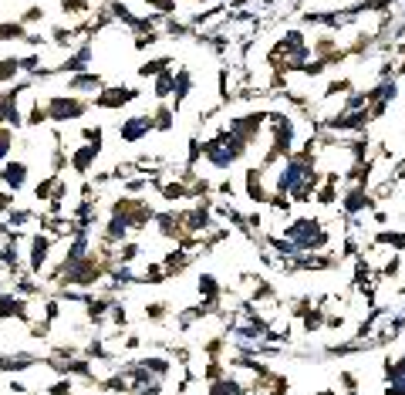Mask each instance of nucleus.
Here are the masks:
<instances>
[{
	"label": "nucleus",
	"instance_id": "1",
	"mask_svg": "<svg viewBox=\"0 0 405 395\" xmlns=\"http://www.w3.org/2000/svg\"><path fill=\"white\" fill-rule=\"evenodd\" d=\"M85 102L78 95H51V102L44 105L51 122H71V119H81L85 115Z\"/></svg>",
	"mask_w": 405,
	"mask_h": 395
},
{
	"label": "nucleus",
	"instance_id": "2",
	"mask_svg": "<svg viewBox=\"0 0 405 395\" xmlns=\"http://www.w3.org/2000/svg\"><path fill=\"white\" fill-rule=\"evenodd\" d=\"M152 129H155V125H152L149 115H132V119H126V122L119 125V135H122V142L135 146V142H139V139H146Z\"/></svg>",
	"mask_w": 405,
	"mask_h": 395
},
{
	"label": "nucleus",
	"instance_id": "3",
	"mask_svg": "<svg viewBox=\"0 0 405 395\" xmlns=\"http://www.w3.org/2000/svg\"><path fill=\"white\" fill-rule=\"evenodd\" d=\"M3 173H0V183L7 186V189H24V183H27V162L24 159H7L3 166H0Z\"/></svg>",
	"mask_w": 405,
	"mask_h": 395
},
{
	"label": "nucleus",
	"instance_id": "4",
	"mask_svg": "<svg viewBox=\"0 0 405 395\" xmlns=\"http://www.w3.org/2000/svg\"><path fill=\"white\" fill-rule=\"evenodd\" d=\"M48 254H51V237L34 234V237H31V254H27V267H31V274H41V270H44Z\"/></svg>",
	"mask_w": 405,
	"mask_h": 395
},
{
	"label": "nucleus",
	"instance_id": "5",
	"mask_svg": "<svg viewBox=\"0 0 405 395\" xmlns=\"http://www.w3.org/2000/svg\"><path fill=\"white\" fill-rule=\"evenodd\" d=\"M139 98V88H105L98 95V105L101 108H119V105H128Z\"/></svg>",
	"mask_w": 405,
	"mask_h": 395
},
{
	"label": "nucleus",
	"instance_id": "6",
	"mask_svg": "<svg viewBox=\"0 0 405 395\" xmlns=\"http://www.w3.org/2000/svg\"><path fill=\"white\" fill-rule=\"evenodd\" d=\"M98 152H101V149H95V146H81L75 156H71V169H75L78 176H85V173L92 169V162L98 159Z\"/></svg>",
	"mask_w": 405,
	"mask_h": 395
},
{
	"label": "nucleus",
	"instance_id": "7",
	"mask_svg": "<svg viewBox=\"0 0 405 395\" xmlns=\"http://www.w3.org/2000/svg\"><path fill=\"white\" fill-rule=\"evenodd\" d=\"M372 207V200H368V193L358 186V189H352L348 196H345V210L348 213H358V210H368Z\"/></svg>",
	"mask_w": 405,
	"mask_h": 395
},
{
	"label": "nucleus",
	"instance_id": "8",
	"mask_svg": "<svg viewBox=\"0 0 405 395\" xmlns=\"http://www.w3.org/2000/svg\"><path fill=\"white\" fill-rule=\"evenodd\" d=\"M27 27L21 21H0V41H24Z\"/></svg>",
	"mask_w": 405,
	"mask_h": 395
},
{
	"label": "nucleus",
	"instance_id": "9",
	"mask_svg": "<svg viewBox=\"0 0 405 395\" xmlns=\"http://www.w3.org/2000/svg\"><path fill=\"white\" fill-rule=\"evenodd\" d=\"M21 75V58H0V81H14Z\"/></svg>",
	"mask_w": 405,
	"mask_h": 395
},
{
	"label": "nucleus",
	"instance_id": "10",
	"mask_svg": "<svg viewBox=\"0 0 405 395\" xmlns=\"http://www.w3.org/2000/svg\"><path fill=\"white\" fill-rule=\"evenodd\" d=\"M173 95V71H162L155 78V98H169Z\"/></svg>",
	"mask_w": 405,
	"mask_h": 395
},
{
	"label": "nucleus",
	"instance_id": "11",
	"mask_svg": "<svg viewBox=\"0 0 405 395\" xmlns=\"http://www.w3.org/2000/svg\"><path fill=\"white\" fill-rule=\"evenodd\" d=\"M17 21H21L24 27L37 24V21H44V7H37V3H34V7H27V10L21 14V17H17Z\"/></svg>",
	"mask_w": 405,
	"mask_h": 395
},
{
	"label": "nucleus",
	"instance_id": "12",
	"mask_svg": "<svg viewBox=\"0 0 405 395\" xmlns=\"http://www.w3.org/2000/svg\"><path fill=\"white\" fill-rule=\"evenodd\" d=\"M0 294H3V288H0Z\"/></svg>",
	"mask_w": 405,
	"mask_h": 395
}]
</instances>
